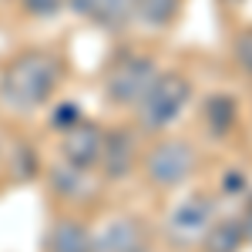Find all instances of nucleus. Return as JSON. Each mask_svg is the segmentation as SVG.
I'll return each mask as SVG.
<instances>
[{
	"label": "nucleus",
	"instance_id": "obj_1",
	"mask_svg": "<svg viewBox=\"0 0 252 252\" xmlns=\"http://www.w3.org/2000/svg\"><path fill=\"white\" fill-rule=\"evenodd\" d=\"M61 78H64V64L58 54L24 51L0 74V101L10 111L34 115L37 108H44L54 97V91L61 88Z\"/></svg>",
	"mask_w": 252,
	"mask_h": 252
},
{
	"label": "nucleus",
	"instance_id": "obj_2",
	"mask_svg": "<svg viewBox=\"0 0 252 252\" xmlns=\"http://www.w3.org/2000/svg\"><path fill=\"white\" fill-rule=\"evenodd\" d=\"M189 101H192V81L185 74H175V71L158 74L148 94L138 104V121L145 131H165L168 125H175L185 115Z\"/></svg>",
	"mask_w": 252,
	"mask_h": 252
},
{
	"label": "nucleus",
	"instance_id": "obj_3",
	"mask_svg": "<svg viewBox=\"0 0 252 252\" xmlns=\"http://www.w3.org/2000/svg\"><path fill=\"white\" fill-rule=\"evenodd\" d=\"M161 74L158 64L145 54H125L115 61V67L104 78V94L118 108H138L141 97L148 94V88L155 84V78Z\"/></svg>",
	"mask_w": 252,
	"mask_h": 252
},
{
	"label": "nucleus",
	"instance_id": "obj_4",
	"mask_svg": "<svg viewBox=\"0 0 252 252\" xmlns=\"http://www.w3.org/2000/svg\"><path fill=\"white\" fill-rule=\"evenodd\" d=\"M198 168V152L185 138H165L145 155V175L158 189H178L185 185Z\"/></svg>",
	"mask_w": 252,
	"mask_h": 252
},
{
	"label": "nucleus",
	"instance_id": "obj_5",
	"mask_svg": "<svg viewBox=\"0 0 252 252\" xmlns=\"http://www.w3.org/2000/svg\"><path fill=\"white\" fill-rule=\"evenodd\" d=\"M212 222H215V198L202 192L185 195L168 212V242L178 249H189L195 242H202V235L209 232Z\"/></svg>",
	"mask_w": 252,
	"mask_h": 252
},
{
	"label": "nucleus",
	"instance_id": "obj_6",
	"mask_svg": "<svg viewBox=\"0 0 252 252\" xmlns=\"http://www.w3.org/2000/svg\"><path fill=\"white\" fill-rule=\"evenodd\" d=\"M101 145H104V131L94 121H81L61 138V161L74 165L81 172H94L101 161Z\"/></svg>",
	"mask_w": 252,
	"mask_h": 252
},
{
	"label": "nucleus",
	"instance_id": "obj_7",
	"mask_svg": "<svg viewBox=\"0 0 252 252\" xmlns=\"http://www.w3.org/2000/svg\"><path fill=\"white\" fill-rule=\"evenodd\" d=\"M148 225L135 215H121L94 235V252H148Z\"/></svg>",
	"mask_w": 252,
	"mask_h": 252
},
{
	"label": "nucleus",
	"instance_id": "obj_8",
	"mask_svg": "<svg viewBox=\"0 0 252 252\" xmlns=\"http://www.w3.org/2000/svg\"><path fill=\"white\" fill-rule=\"evenodd\" d=\"M138 161V141H135V131H128V128H115V131H108L104 135V145H101V161H97V168L104 172V178H125V175H131Z\"/></svg>",
	"mask_w": 252,
	"mask_h": 252
},
{
	"label": "nucleus",
	"instance_id": "obj_9",
	"mask_svg": "<svg viewBox=\"0 0 252 252\" xmlns=\"http://www.w3.org/2000/svg\"><path fill=\"white\" fill-rule=\"evenodd\" d=\"M67 7L104 31H121L135 20L138 0H67Z\"/></svg>",
	"mask_w": 252,
	"mask_h": 252
},
{
	"label": "nucleus",
	"instance_id": "obj_10",
	"mask_svg": "<svg viewBox=\"0 0 252 252\" xmlns=\"http://www.w3.org/2000/svg\"><path fill=\"white\" fill-rule=\"evenodd\" d=\"M47 182H51V192L64 198V202H91L94 198V182H91V172H81L67 161H58L51 165L47 172Z\"/></svg>",
	"mask_w": 252,
	"mask_h": 252
},
{
	"label": "nucleus",
	"instance_id": "obj_11",
	"mask_svg": "<svg viewBox=\"0 0 252 252\" xmlns=\"http://www.w3.org/2000/svg\"><path fill=\"white\" fill-rule=\"evenodd\" d=\"M47 252H94V235L78 219H58L47 235Z\"/></svg>",
	"mask_w": 252,
	"mask_h": 252
},
{
	"label": "nucleus",
	"instance_id": "obj_12",
	"mask_svg": "<svg viewBox=\"0 0 252 252\" xmlns=\"http://www.w3.org/2000/svg\"><path fill=\"white\" fill-rule=\"evenodd\" d=\"M235 118H239V101H235L232 94H212V97H205L202 121H205V128H209V135H212L215 141H222V138L232 135Z\"/></svg>",
	"mask_w": 252,
	"mask_h": 252
},
{
	"label": "nucleus",
	"instance_id": "obj_13",
	"mask_svg": "<svg viewBox=\"0 0 252 252\" xmlns=\"http://www.w3.org/2000/svg\"><path fill=\"white\" fill-rule=\"evenodd\" d=\"M246 246L242 219H215L202 235V252H239Z\"/></svg>",
	"mask_w": 252,
	"mask_h": 252
},
{
	"label": "nucleus",
	"instance_id": "obj_14",
	"mask_svg": "<svg viewBox=\"0 0 252 252\" xmlns=\"http://www.w3.org/2000/svg\"><path fill=\"white\" fill-rule=\"evenodd\" d=\"M182 14V0H138L135 20L145 31H168Z\"/></svg>",
	"mask_w": 252,
	"mask_h": 252
},
{
	"label": "nucleus",
	"instance_id": "obj_15",
	"mask_svg": "<svg viewBox=\"0 0 252 252\" xmlns=\"http://www.w3.org/2000/svg\"><path fill=\"white\" fill-rule=\"evenodd\" d=\"M10 168H14V175H17L20 182H27V178H34V175L40 172V161H37V152L31 148V145H17L14 148V155H10Z\"/></svg>",
	"mask_w": 252,
	"mask_h": 252
},
{
	"label": "nucleus",
	"instance_id": "obj_16",
	"mask_svg": "<svg viewBox=\"0 0 252 252\" xmlns=\"http://www.w3.org/2000/svg\"><path fill=\"white\" fill-rule=\"evenodd\" d=\"M84 121V115H81V104L78 101H61L58 108L51 111V128H58L61 135L64 131H71L74 125H81Z\"/></svg>",
	"mask_w": 252,
	"mask_h": 252
},
{
	"label": "nucleus",
	"instance_id": "obj_17",
	"mask_svg": "<svg viewBox=\"0 0 252 252\" xmlns=\"http://www.w3.org/2000/svg\"><path fill=\"white\" fill-rule=\"evenodd\" d=\"M232 58H235V64L246 71L252 78V31H242V34H235V40H232Z\"/></svg>",
	"mask_w": 252,
	"mask_h": 252
},
{
	"label": "nucleus",
	"instance_id": "obj_18",
	"mask_svg": "<svg viewBox=\"0 0 252 252\" xmlns=\"http://www.w3.org/2000/svg\"><path fill=\"white\" fill-rule=\"evenodd\" d=\"M20 7H24L31 17L47 20V17H58L61 10L67 7V0H20Z\"/></svg>",
	"mask_w": 252,
	"mask_h": 252
},
{
	"label": "nucleus",
	"instance_id": "obj_19",
	"mask_svg": "<svg viewBox=\"0 0 252 252\" xmlns=\"http://www.w3.org/2000/svg\"><path fill=\"white\" fill-rule=\"evenodd\" d=\"M252 185H249V178H246V172L242 168H229V172L222 175V192L225 195H246Z\"/></svg>",
	"mask_w": 252,
	"mask_h": 252
},
{
	"label": "nucleus",
	"instance_id": "obj_20",
	"mask_svg": "<svg viewBox=\"0 0 252 252\" xmlns=\"http://www.w3.org/2000/svg\"><path fill=\"white\" fill-rule=\"evenodd\" d=\"M242 232H246V242H252V209H249V215L242 219Z\"/></svg>",
	"mask_w": 252,
	"mask_h": 252
},
{
	"label": "nucleus",
	"instance_id": "obj_21",
	"mask_svg": "<svg viewBox=\"0 0 252 252\" xmlns=\"http://www.w3.org/2000/svg\"><path fill=\"white\" fill-rule=\"evenodd\" d=\"M225 7H239V3H246V0H222Z\"/></svg>",
	"mask_w": 252,
	"mask_h": 252
},
{
	"label": "nucleus",
	"instance_id": "obj_22",
	"mask_svg": "<svg viewBox=\"0 0 252 252\" xmlns=\"http://www.w3.org/2000/svg\"><path fill=\"white\" fill-rule=\"evenodd\" d=\"M249 209H252V192H249Z\"/></svg>",
	"mask_w": 252,
	"mask_h": 252
},
{
	"label": "nucleus",
	"instance_id": "obj_23",
	"mask_svg": "<svg viewBox=\"0 0 252 252\" xmlns=\"http://www.w3.org/2000/svg\"><path fill=\"white\" fill-rule=\"evenodd\" d=\"M0 141H3V138H0Z\"/></svg>",
	"mask_w": 252,
	"mask_h": 252
}]
</instances>
